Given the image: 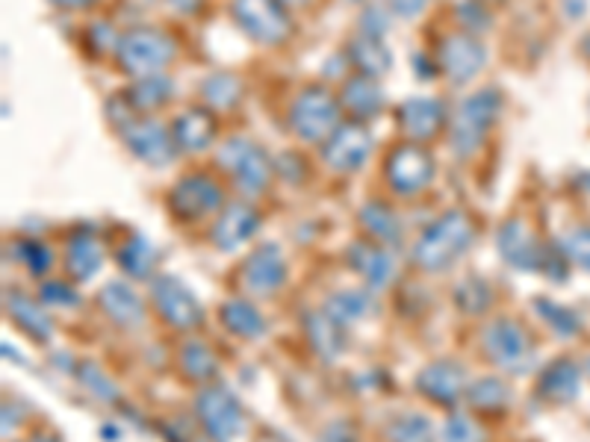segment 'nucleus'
<instances>
[{
    "instance_id": "2",
    "label": "nucleus",
    "mask_w": 590,
    "mask_h": 442,
    "mask_svg": "<svg viewBox=\"0 0 590 442\" xmlns=\"http://www.w3.org/2000/svg\"><path fill=\"white\" fill-rule=\"evenodd\" d=\"M116 56L121 71L139 80V77L163 74V68L172 65V59L177 56V45L175 39L163 30L136 27V30H127L118 39Z\"/></svg>"
},
{
    "instance_id": "43",
    "label": "nucleus",
    "mask_w": 590,
    "mask_h": 442,
    "mask_svg": "<svg viewBox=\"0 0 590 442\" xmlns=\"http://www.w3.org/2000/svg\"><path fill=\"white\" fill-rule=\"evenodd\" d=\"M458 21L464 24V33H481L484 27H490V15H487V3L481 0H472V3H464L458 6Z\"/></svg>"
},
{
    "instance_id": "49",
    "label": "nucleus",
    "mask_w": 590,
    "mask_h": 442,
    "mask_svg": "<svg viewBox=\"0 0 590 442\" xmlns=\"http://www.w3.org/2000/svg\"><path fill=\"white\" fill-rule=\"evenodd\" d=\"M319 442H354V434H349L346 425H331V428H325Z\"/></svg>"
},
{
    "instance_id": "8",
    "label": "nucleus",
    "mask_w": 590,
    "mask_h": 442,
    "mask_svg": "<svg viewBox=\"0 0 590 442\" xmlns=\"http://www.w3.org/2000/svg\"><path fill=\"white\" fill-rule=\"evenodd\" d=\"M151 301L166 325L177 331H192L204 322V307L195 295L172 275H157L151 280Z\"/></svg>"
},
{
    "instance_id": "50",
    "label": "nucleus",
    "mask_w": 590,
    "mask_h": 442,
    "mask_svg": "<svg viewBox=\"0 0 590 442\" xmlns=\"http://www.w3.org/2000/svg\"><path fill=\"white\" fill-rule=\"evenodd\" d=\"M175 12L180 15H192V12H198V6H201V0H166Z\"/></svg>"
},
{
    "instance_id": "10",
    "label": "nucleus",
    "mask_w": 590,
    "mask_h": 442,
    "mask_svg": "<svg viewBox=\"0 0 590 442\" xmlns=\"http://www.w3.org/2000/svg\"><path fill=\"white\" fill-rule=\"evenodd\" d=\"M384 171H387V180H390L393 192L416 195L434 180V160H431V154L425 148H419L416 142H411V145H399L387 157Z\"/></svg>"
},
{
    "instance_id": "14",
    "label": "nucleus",
    "mask_w": 590,
    "mask_h": 442,
    "mask_svg": "<svg viewBox=\"0 0 590 442\" xmlns=\"http://www.w3.org/2000/svg\"><path fill=\"white\" fill-rule=\"evenodd\" d=\"M369 154H372V133L363 124H357V121L340 124L331 133V139L325 142V151H322L325 163L334 171H343V174L346 171H357L369 160Z\"/></svg>"
},
{
    "instance_id": "34",
    "label": "nucleus",
    "mask_w": 590,
    "mask_h": 442,
    "mask_svg": "<svg viewBox=\"0 0 590 442\" xmlns=\"http://www.w3.org/2000/svg\"><path fill=\"white\" fill-rule=\"evenodd\" d=\"M198 92L207 110H234L242 98V83L234 74H210Z\"/></svg>"
},
{
    "instance_id": "28",
    "label": "nucleus",
    "mask_w": 590,
    "mask_h": 442,
    "mask_svg": "<svg viewBox=\"0 0 590 442\" xmlns=\"http://www.w3.org/2000/svg\"><path fill=\"white\" fill-rule=\"evenodd\" d=\"M375 310V298L372 292H363V289H343V292H334L325 304V313L340 322L343 328L346 325H354L360 319H366L369 313Z\"/></svg>"
},
{
    "instance_id": "27",
    "label": "nucleus",
    "mask_w": 590,
    "mask_h": 442,
    "mask_svg": "<svg viewBox=\"0 0 590 442\" xmlns=\"http://www.w3.org/2000/svg\"><path fill=\"white\" fill-rule=\"evenodd\" d=\"M349 59L360 68V74H366V77H381V74H387L390 65H393L390 48H387L381 39L363 36V33H357L352 39V45H349Z\"/></svg>"
},
{
    "instance_id": "15",
    "label": "nucleus",
    "mask_w": 590,
    "mask_h": 442,
    "mask_svg": "<svg viewBox=\"0 0 590 442\" xmlns=\"http://www.w3.org/2000/svg\"><path fill=\"white\" fill-rule=\"evenodd\" d=\"M287 280V263H284V254L278 251V245L266 242V245H257L245 266H242V286L257 295V298H266L272 292H278Z\"/></svg>"
},
{
    "instance_id": "40",
    "label": "nucleus",
    "mask_w": 590,
    "mask_h": 442,
    "mask_svg": "<svg viewBox=\"0 0 590 442\" xmlns=\"http://www.w3.org/2000/svg\"><path fill=\"white\" fill-rule=\"evenodd\" d=\"M77 375H80V384L89 389L95 398H101V401H110V404H113V401L118 398L116 384H113V381H110V378H107V375H104V372H101L95 363H86V366H80V372H77Z\"/></svg>"
},
{
    "instance_id": "13",
    "label": "nucleus",
    "mask_w": 590,
    "mask_h": 442,
    "mask_svg": "<svg viewBox=\"0 0 590 442\" xmlns=\"http://www.w3.org/2000/svg\"><path fill=\"white\" fill-rule=\"evenodd\" d=\"M222 207V189L204 174H186L172 189V213L183 221H198Z\"/></svg>"
},
{
    "instance_id": "44",
    "label": "nucleus",
    "mask_w": 590,
    "mask_h": 442,
    "mask_svg": "<svg viewBox=\"0 0 590 442\" xmlns=\"http://www.w3.org/2000/svg\"><path fill=\"white\" fill-rule=\"evenodd\" d=\"M387 24H390V12L381 9V6H366L363 15H360V33H363V36L381 39V36L387 33Z\"/></svg>"
},
{
    "instance_id": "17",
    "label": "nucleus",
    "mask_w": 590,
    "mask_h": 442,
    "mask_svg": "<svg viewBox=\"0 0 590 442\" xmlns=\"http://www.w3.org/2000/svg\"><path fill=\"white\" fill-rule=\"evenodd\" d=\"M416 387H419V392L425 398L452 407L467 392V372L458 363H452V360H437V363H428L419 372Z\"/></svg>"
},
{
    "instance_id": "42",
    "label": "nucleus",
    "mask_w": 590,
    "mask_h": 442,
    "mask_svg": "<svg viewBox=\"0 0 590 442\" xmlns=\"http://www.w3.org/2000/svg\"><path fill=\"white\" fill-rule=\"evenodd\" d=\"M564 251H567V257H570L576 266H582L585 272H590V227L573 230V233L567 236V242H564Z\"/></svg>"
},
{
    "instance_id": "16",
    "label": "nucleus",
    "mask_w": 590,
    "mask_h": 442,
    "mask_svg": "<svg viewBox=\"0 0 590 442\" xmlns=\"http://www.w3.org/2000/svg\"><path fill=\"white\" fill-rule=\"evenodd\" d=\"M496 245H499V254L502 260H508L511 266H517L520 272H534V269H543V248L537 245L534 233L523 221H505L499 227V236H496Z\"/></svg>"
},
{
    "instance_id": "3",
    "label": "nucleus",
    "mask_w": 590,
    "mask_h": 442,
    "mask_svg": "<svg viewBox=\"0 0 590 442\" xmlns=\"http://www.w3.org/2000/svg\"><path fill=\"white\" fill-rule=\"evenodd\" d=\"M340 98L331 95L328 86L310 83L295 95L290 107V127L304 142H328L331 133L340 127Z\"/></svg>"
},
{
    "instance_id": "47",
    "label": "nucleus",
    "mask_w": 590,
    "mask_h": 442,
    "mask_svg": "<svg viewBox=\"0 0 590 442\" xmlns=\"http://www.w3.org/2000/svg\"><path fill=\"white\" fill-rule=\"evenodd\" d=\"M86 42H89V45H95V51H98V54H104V51H107V48H113V45L118 48V39L113 36V27H110L107 21L92 24V27H89V33H86Z\"/></svg>"
},
{
    "instance_id": "38",
    "label": "nucleus",
    "mask_w": 590,
    "mask_h": 442,
    "mask_svg": "<svg viewBox=\"0 0 590 442\" xmlns=\"http://www.w3.org/2000/svg\"><path fill=\"white\" fill-rule=\"evenodd\" d=\"M455 304H458L464 313L478 316V313H484V310L493 304V292H490V286H487L484 280L467 277V280L458 283V289H455Z\"/></svg>"
},
{
    "instance_id": "23",
    "label": "nucleus",
    "mask_w": 590,
    "mask_h": 442,
    "mask_svg": "<svg viewBox=\"0 0 590 442\" xmlns=\"http://www.w3.org/2000/svg\"><path fill=\"white\" fill-rule=\"evenodd\" d=\"M349 263L372 289H381V286L393 283V277H396V263H393V257L384 245L357 242L349 251Z\"/></svg>"
},
{
    "instance_id": "33",
    "label": "nucleus",
    "mask_w": 590,
    "mask_h": 442,
    "mask_svg": "<svg viewBox=\"0 0 590 442\" xmlns=\"http://www.w3.org/2000/svg\"><path fill=\"white\" fill-rule=\"evenodd\" d=\"M118 266L130 277H151L157 269V248L145 236H130L118 251Z\"/></svg>"
},
{
    "instance_id": "6",
    "label": "nucleus",
    "mask_w": 590,
    "mask_h": 442,
    "mask_svg": "<svg viewBox=\"0 0 590 442\" xmlns=\"http://www.w3.org/2000/svg\"><path fill=\"white\" fill-rule=\"evenodd\" d=\"M216 160H219V166L225 171L234 174L236 189L245 198L260 195L272 183V174H275V166L266 157V151H260L257 145H251L248 139H239V136L225 142V148L219 151Z\"/></svg>"
},
{
    "instance_id": "51",
    "label": "nucleus",
    "mask_w": 590,
    "mask_h": 442,
    "mask_svg": "<svg viewBox=\"0 0 590 442\" xmlns=\"http://www.w3.org/2000/svg\"><path fill=\"white\" fill-rule=\"evenodd\" d=\"M54 6L59 9H86V6H92L95 0H51Z\"/></svg>"
},
{
    "instance_id": "46",
    "label": "nucleus",
    "mask_w": 590,
    "mask_h": 442,
    "mask_svg": "<svg viewBox=\"0 0 590 442\" xmlns=\"http://www.w3.org/2000/svg\"><path fill=\"white\" fill-rule=\"evenodd\" d=\"M537 310L540 313H546L543 319L552 325V328H558L561 333H573L579 328V322L567 313V310H561V307H555V304H546V301H537Z\"/></svg>"
},
{
    "instance_id": "55",
    "label": "nucleus",
    "mask_w": 590,
    "mask_h": 442,
    "mask_svg": "<svg viewBox=\"0 0 590 442\" xmlns=\"http://www.w3.org/2000/svg\"><path fill=\"white\" fill-rule=\"evenodd\" d=\"M481 3H499V0H481Z\"/></svg>"
},
{
    "instance_id": "21",
    "label": "nucleus",
    "mask_w": 590,
    "mask_h": 442,
    "mask_svg": "<svg viewBox=\"0 0 590 442\" xmlns=\"http://www.w3.org/2000/svg\"><path fill=\"white\" fill-rule=\"evenodd\" d=\"M98 304L121 328H139L145 322V304L124 280L107 283L98 295Z\"/></svg>"
},
{
    "instance_id": "52",
    "label": "nucleus",
    "mask_w": 590,
    "mask_h": 442,
    "mask_svg": "<svg viewBox=\"0 0 590 442\" xmlns=\"http://www.w3.org/2000/svg\"><path fill=\"white\" fill-rule=\"evenodd\" d=\"M281 3H284V6H304L307 0H281Z\"/></svg>"
},
{
    "instance_id": "29",
    "label": "nucleus",
    "mask_w": 590,
    "mask_h": 442,
    "mask_svg": "<svg viewBox=\"0 0 590 442\" xmlns=\"http://www.w3.org/2000/svg\"><path fill=\"white\" fill-rule=\"evenodd\" d=\"M540 395L549 401H573L579 395V366L570 360H558L552 363L543 375H540Z\"/></svg>"
},
{
    "instance_id": "7",
    "label": "nucleus",
    "mask_w": 590,
    "mask_h": 442,
    "mask_svg": "<svg viewBox=\"0 0 590 442\" xmlns=\"http://www.w3.org/2000/svg\"><path fill=\"white\" fill-rule=\"evenodd\" d=\"M195 416L207 437L216 442H234L245 431V413L234 392L225 387H204L195 398Z\"/></svg>"
},
{
    "instance_id": "18",
    "label": "nucleus",
    "mask_w": 590,
    "mask_h": 442,
    "mask_svg": "<svg viewBox=\"0 0 590 442\" xmlns=\"http://www.w3.org/2000/svg\"><path fill=\"white\" fill-rule=\"evenodd\" d=\"M446 124V107L434 98H411L399 107V127L411 142H428L434 139Z\"/></svg>"
},
{
    "instance_id": "5",
    "label": "nucleus",
    "mask_w": 590,
    "mask_h": 442,
    "mask_svg": "<svg viewBox=\"0 0 590 442\" xmlns=\"http://www.w3.org/2000/svg\"><path fill=\"white\" fill-rule=\"evenodd\" d=\"M231 15L248 39L269 48L284 45L293 33V21L281 0H234Z\"/></svg>"
},
{
    "instance_id": "25",
    "label": "nucleus",
    "mask_w": 590,
    "mask_h": 442,
    "mask_svg": "<svg viewBox=\"0 0 590 442\" xmlns=\"http://www.w3.org/2000/svg\"><path fill=\"white\" fill-rule=\"evenodd\" d=\"M6 310H9V319H12L21 331L30 333L33 339H39V342H48V339H51L54 322H51V316H48L42 307H36L33 298H27V295H21V292H12V295H6Z\"/></svg>"
},
{
    "instance_id": "11",
    "label": "nucleus",
    "mask_w": 590,
    "mask_h": 442,
    "mask_svg": "<svg viewBox=\"0 0 590 442\" xmlns=\"http://www.w3.org/2000/svg\"><path fill=\"white\" fill-rule=\"evenodd\" d=\"M484 62H487V51L472 33H452L437 48V68L458 86L470 83L484 68Z\"/></svg>"
},
{
    "instance_id": "39",
    "label": "nucleus",
    "mask_w": 590,
    "mask_h": 442,
    "mask_svg": "<svg viewBox=\"0 0 590 442\" xmlns=\"http://www.w3.org/2000/svg\"><path fill=\"white\" fill-rule=\"evenodd\" d=\"M443 442H484V431L467 413H452L443 425Z\"/></svg>"
},
{
    "instance_id": "53",
    "label": "nucleus",
    "mask_w": 590,
    "mask_h": 442,
    "mask_svg": "<svg viewBox=\"0 0 590 442\" xmlns=\"http://www.w3.org/2000/svg\"><path fill=\"white\" fill-rule=\"evenodd\" d=\"M27 442H54L51 437H36V440H27Z\"/></svg>"
},
{
    "instance_id": "19",
    "label": "nucleus",
    "mask_w": 590,
    "mask_h": 442,
    "mask_svg": "<svg viewBox=\"0 0 590 442\" xmlns=\"http://www.w3.org/2000/svg\"><path fill=\"white\" fill-rule=\"evenodd\" d=\"M260 227V216L248 204H228L213 224V245L219 251H236L245 245Z\"/></svg>"
},
{
    "instance_id": "41",
    "label": "nucleus",
    "mask_w": 590,
    "mask_h": 442,
    "mask_svg": "<svg viewBox=\"0 0 590 442\" xmlns=\"http://www.w3.org/2000/svg\"><path fill=\"white\" fill-rule=\"evenodd\" d=\"M18 257L24 260V266L33 272V275H45L51 269V251L42 245V242H18Z\"/></svg>"
},
{
    "instance_id": "36",
    "label": "nucleus",
    "mask_w": 590,
    "mask_h": 442,
    "mask_svg": "<svg viewBox=\"0 0 590 442\" xmlns=\"http://www.w3.org/2000/svg\"><path fill=\"white\" fill-rule=\"evenodd\" d=\"M387 440L390 442H437V431L428 416L422 413H399L387 422Z\"/></svg>"
},
{
    "instance_id": "54",
    "label": "nucleus",
    "mask_w": 590,
    "mask_h": 442,
    "mask_svg": "<svg viewBox=\"0 0 590 442\" xmlns=\"http://www.w3.org/2000/svg\"><path fill=\"white\" fill-rule=\"evenodd\" d=\"M585 51H588V54H590V39H588V42H585Z\"/></svg>"
},
{
    "instance_id": "24",
    "label": "nucleus",
    "mask_w": 590,
    "mask_h": 442,
    "mask_svg": "<svg viewBox=\"0 0 590 442\" xmlns=\"http://www.w3.org/2000/svg\"><path fill=\"white\" fill-rule=\"evenodd\" d=\"M101 260H104V248H101V242H98L92 233L77 230V233L68 239L65 269H68V275L71 277H77V280L95 277V272L101 269Z\"/></svg>"
},
{
    "instance_id": "35",
    "label": "nucleus",
    "mask_w": 590,
    "mask_h": 442,
    "mask_svg": "<svg viewBox=\"0 0 590 442\" xmlns=\"http://www.w3.org/2000/svg\"><path fill=\"white\" fill-rule=\"evenodd\" d=\"M180 369L189 381L195 384H207L216 372H219V360L213 354L210 345L204 342H186L180 351Z\"/></svg>"
},
{
    "instance_id": "26",
    "label": "nucleus",
    "mask_w": 590,
    "mask_h": 442,
    "mask_svg": "<svg viewBox=\"0 0 590 442\" xmlns=\"http://www.w3.org/2000/svg\"><path fill=\"white\" fill-rule=\"evenodd\" d=\"M172 92H175V86H172V80L163 77V74L139 77V80H133V83L124 89L127 101L133 104V110L136 112H151L166 107V104L172 101Z\"/></svg>"
},
{
    "instance_id": "20",
    "label": "nucleus",
    "mask_w": 590,
    "mask_h": 442,
    "mask_svg": "<svg viewBox=\"0 0 590 442\" xmlns=\"http://www.w3.org/2000/svg\"><path fill=\"white\" fill-rule=\"evenodd\" d=\"M172 139H175L177 151L183 154H198L204 148H210V142L216 139V118L207 107H192V110L180 112L172 124Z\"/></svg>"
},
{
    "instance_id": "30",
    "label": "nucleus",
    "mask_w": 590,
    "mask_h": 442,
    "mask_svg": "<svg viewBox=\"0 0 590 442\" xmlns=\"http://www.w3.org/2000/svg\"><path fill=\"white\" fill-rule=\"evenodd\" d=\"M307 336H310L316 354L325 357L328 363L337 360L340 351L346 348V342H343V339H346V336H343V325L334 322L328 313H310V319H307Z\"/></svg>"
},
{
    "instance_id": "12",
    "label": "nucleus",
    "mask_w": 590,
    "mask_h": 442,
    "mask_svg": "<svg viewBox=\"0 0 590 442\" xmlns=\"http://www.w3.org/2000/svg\"><path fill=\"white\" fill-rule=\"evenodd\" d=\"M124 145L130 148L133 157H139L148 166H169L175 160L177 148L172 139V130H166L160 121L151 118H136L124 133Z\"/></svg>"
},
{
    "instance_id": "32",
    "label": "nucleus",
    "mask_w": 590,
    "mask_h": 442,
    "mask_svg": "<svg viewBox=\"0 0 590 442\" xmlns=\"http://www.w3.org/2000/svg\"><path fill=\"white\" fill-rule=\"evenodd\" d=\"M360 224L381 245H396L402 239V221H399V216L387 204H381V201H372V204H366L360 210Z\"/></svg>"
},
{
    "instance_id": "56",
    "label": "nucleus",
    "mask_w": 590,
    "mask_h": 442,
    "mask_svg": "<svg viewBox=\"0 0 590 442\" xmlns=\"http://www.w3.org/2000/svg\"><path fill=\"white\" fill-rule=\"evenodd\" d=\"M349 3H357V0H349Z\"/></svg>"
},
{
    "instance_id": "48",
    "label": "nucleus",
    "mask_w": 590,
    "mask_h": 442,
    "mask_svg": "<svg viewBox=\"0 0 590 442\" xmlns=\"http://www.w3.org/2000/svg\"><path fill=\"white\" fill-rule=\"evenodd\" d=\"M428 0H390V12L399 18H416L425 9Z\"/></svg>"
},
{
    "instance_id": "45",
    "label": "nucleus",
    "mask_w": 590,
    "mask_h": 442,
    "mask_svg": "<svg viewBox=\"0 0 590 442\" xmlns=\"http://www.w3.org/2000/svg\"><path fill=\"white\" fill-rule=\"evenodd\" d=\"M39 298L45 301V304H54V307H74L80 298H77V292L68 286V283H59V280H48L45 286H42V292H39Z\"/></svg>"
},
{
    "instance_id": "37",
    "label": "nucleus",
    "mask_w": 590,
    "mask_h": 442,
    "mask_svg": "<svg viewBox=\"0 0 590 442\" xmlns=\"http://www.w3.org/2000/svg\"><path fill=\"white\" fill-rule=\"evenodd\" d=\"M467 398L475 410L499 413L511 401V392L505 387V381H499V378H481L472 387H467Z\"/></svg>"
},
{
    "instance_id": "1",
    "label": "nucleus",
    "mask_w": 590,
    "mask_h": 442,
    "mask_svg": "<svg viewBox=\"0 0 590 442\" xmlns=\"http://www.w3.org/2000/svg\"><path fill=\"white\" fill-rule=\"evenodd\" d=\"M475 239V224L464 210H449L413 245L411 260L422 272H446Z\"/></svg>"
},
{
    "instance_id": "4",
    "label": "nucleus",
    "mask_w": 590,
    "mask_h": 442,
    "mask_svg": "<svg viewBox=\"0 0 590 442\" xmlns=\"http://www.w3.org/2000/svg\"><path fill=\"white\" fill-rule=\"evenodd\" d=\"M502 110V95L496 89H481L461 104L449 124V148L455 157H472L484 142L490 124Z\"/></svg>"
},
{
    "instance_id": "22",
    "label": "nucleus",
    "mask_w": 590,
    "mask_h": 442,
    "mask_svg": "<svg viewBox=\"0 0 590 442\" xmlns=\"http://www.w3.org/2000/svg\"><path fill=\"white\" fill-rule=\"evenodd\" d=\"M340 107L352 112L354 118H360V121L375 118L378 112L384 110V89H381L378 77H366V74L349 77L343 83V92H340Z\"/></svg>"
},
{
    "instance_id": "31",
    "label": "nucleus",
    "mask_w": 590,
    "mask_h": 442,
    "mask_svg": "<svg viewBox=\"0 0 590 442\" xmlns=\"http://www.w3.org/2000/svg\"><path fill=\"white\" fill-rule=\"evenodd\" d=\"M219 316H222V325L231 333H236V336H242V339H257V336L266 333V322L257 313V307L248 304V301H242V298H234V301L222 304Z\"/></svg>"
},
{
    "instance_id": "9",
    "label": "nucleus",
    "mask_w": 590,
    "mask_h": 442,
    "mask_svg": "<svg viewBox=\"0 0 590 442\" xmlns=\"http://www.w3.org/2000/svg\"><path fill=\"white\" fill-rule=\"evenodd\" d=\"M484 354L508 372H526L531 360V339L514 319H496L484 331Z\"/></svg>"
}]
</instances>
